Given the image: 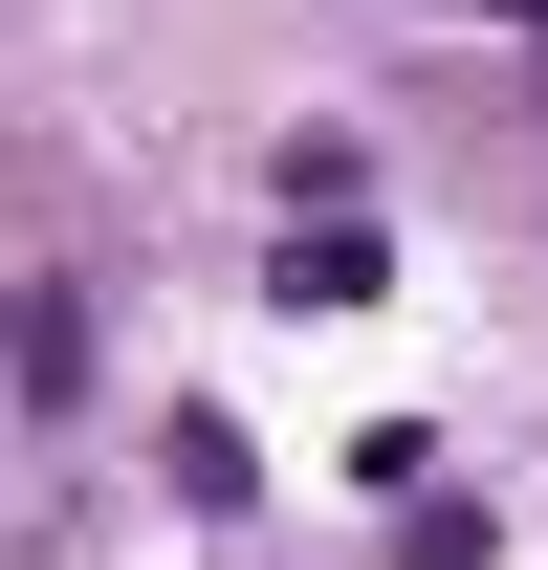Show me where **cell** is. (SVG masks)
<instances>
[{"mask_svg":"<svg viewBox=\"0 0 548 570\" xmlns=\"http://www.w3.org/2000/svg\"><path fill=\"white\" fill-rule=\"evenodd\" d=\"M0 395H22V417H88V285L67 264L0 285Z\"/></svg>","mask_w":548,"mask_h":570,"instance_id":"cell-1","label":"cell"},{"mask_svg":"<svg viewBox=\"0 0 548 570\" xmlns=\"http://www.w3.org/2000/svg\"><path fill=\"white\" fill-rule=\"evenodd\" d=\"M373 285H395L373 219H285V307H373Z\"/></svg>","mask_w":548,"mask_h":570,"instance_id":"cell-2","label":"cell"},{"mask_svg":"<svg viewBox=\"0 0 548 570\" xmlns=\"http://www.w3.org/2000/svg\"><path fill=\"white\" fill-rule=\"evenodd\" d=\"M482 22H548V0H482Z\"/></svg>","mask_w":548,"mask_h":570,"instance_id":"cell-3","label":"cell"}]
</instances>
